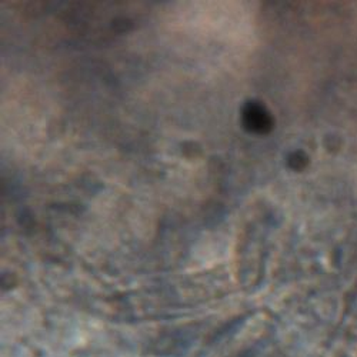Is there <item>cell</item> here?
<instances>
[{
  "mask_svg": "<svg viewBox=\"0 0 357 357\" xmlns=\"http://www.w3.org/2000/svg\"><path fill=\"white\" fill-rule=\"evenodd\" d=\"M242 121L245 128L252 133L263 135L269 132L273 126L272 116L264 109V106L257 102H248L243 106Z\"/></svg>",
  "mask_w": 357,
  "mask_h": 357,
  "instance_id": "obj_1",
  "label": "cell"
}]
</instances>
